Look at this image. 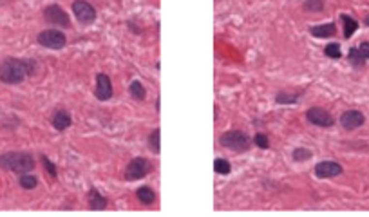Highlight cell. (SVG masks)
I'll use <instances>...</instances> for the list:
<instances>
[{"label": "cell", "mask_w": 369, "mask_h": 217, "mask_svg": "<svg viewBox=\"0 0 369 217\" xmlns=\"http://www.w3.org/2000/svg\"><path fill=\"white\" fill-rule=\"evenodd\" d=\"M147 145H149V150L152 154H159L161 152V129L156 127V129L151 130V134L147 138Z\"/></svg>", "instance_id": "19"}, {"label": "cell", "mask_w": 369, "mask_h": 217, "mask_svg": "<svg viewBox=\"0 0 369 217\" xmlns=\"http://www.w3.org/2000/svg\"><path fill=\"white\" fill-rule=\"evenodd\" d=\"M151 172H152L151 161L143 156H136V157H132L129 161V165H127V169L123 172V179L132 183V181H139V179L147 177Z\"/></svg>", "instance_id": "4"}, {"label": "cell", "mask_w": 369, "mask_h": 217, "mask_svg": "<svg viewBox=\"0 0 369 217\" xmlns=\"http://www.w3.org/2000/svg\"><path fill=\"white\" fill-rule=\"evenodd\" d=\"M219 145L223 149H228L232 150V152L241 154V152H248V150L252 149V138L246 134L245 130L232 129L219 136Z\"/></svg>", "instance_id": "3"}, {"label": "cell", "mask_w": 369, "mask_h": 217, "mask_svg": "<svg viewBox=\"0 0 369 217\" xmlns=\"http://www.w3.org/2000/svg\"><path fill=\"white\" fill-rule=\"evenodd\" d=\"M87 203H89L91 210L102 212V210H107V206H109V199L103 196L102 192L96 188V186H91L89 192H87Z\"/></svg>", "instance_id": "13"}, {"label": "cell", "mask_w": 369, "mask_h": 217, "mask_svg": "<svg viewBox=\"0 0 369 217\" xmlns=\"http://www.w3.org/2000/svg\"><path fill=\"white\" fill-rule=\"evenodd\" d=\"M304 89L302 91H279L277 94H275V103H279V105H295V103H299L302 100V96H304Z\"/></svg>", "instance_id": "14"}, {"label": "cell", "mask_w": 369, "mask_h": 217, "mask_svg": "<svg viewBox=\"0 0 369 217\" xmlns=\"http://www.w3.org/2000/svg\"><path fill=\"white\" fill-rule=\"evenodd\" d=\"M40 163L44 165V169H46V172H47V176L51 177V179H56V177H58V169H56V165L51 161L46 154H40Z\"/></svg>", "instance_id": "25"}, {"label": "cell", "mask_w": 369, "mask_h": 217, "mask_svg": "<svg viewBox=\"0 0 369 217\" xmlns=\"http://www.w3.org/2000/svg\"><path fill=\"white\" fill-rule=\"evenodd\" d=\"M71 9H73L75 18L80 22L82 26H91V24L96 22L98 13H96L94 6H92L91 2H87V0H73Z\"/></svg>", "instance_id": "7"}, {"label": "cell", "mask_w": 369, "mask_h": 217, "mask_svg": "<svg viewBox=\"0 0 369 217\" xmlns=\"http://www.w3.org/2000/svg\"><path fill=\"white\" fill-rule=\"evenodd\" d=\"M44 20L47 22L49 26L60 27V29H71V16L69 13L60 6V4H49L44 7Z\"/></svg>", "instance_id": "6"}, {"label": "cell", "mask_w": 369, "mask_h": 217, "mask_svg": "<svg viewBox=\"0 0 369 217\" xmlns=\"http://www.w3.org/2000/svg\"><path fill=\"white\" fill-rule=\"evenodd\" d=\"M313 174L315 177H319V179H333V177H338L344 174V167H342L338 161L324 159V161L315 165Z\"/></svg>", "instance_id": "9"}, {"label": "cell", "mask_w": 369, "mask_h": 217, "mask_svg": "<svg viewBox=\"0 0 369 217\" xmlns=\"http://www.w3.org/2000/svg\"><path fill=\"white\" fill-rule=\"evenodd\" d=\"M252 143H253V145H257V147H259V149H262V150L270 149V138H268L266 134H262V132H257V134L253 136Z\"/></svg>", "instance_id": "27"}, {"label": "cell", "mask_w": 369, "mask_h": 217, "mask_svg": "<svg viewBox=\"0 0 369 217\" xmlns=\"http://www.w3.org/2000/svg\"><path fill=\"white\" fill-rule=\"evenodd\" d=\"M18 185L20 188L24 190H34L38 186V177L31 174V172H26V174H18Z\"/></svg>", "instance_id": "21"}, {"label": "cell", "mask_w": 369, "mask_h": 217, "mask_svg": "<svg viewBox=\"0 0 369 217\" xmlns=\"http://www.w3.org/2000/svg\"><path fill=\"white\" fill-rule=\"evenodd\" d=\"M214 170H215V174H219V176H228V174L232 172V165H230V161L225 159V157H217V159L214 161Z\"/></svg>", "instance_id": "24"}, {"label": "cell", "mask_w": 369, "mask_h": 217, "mask_svg": "<svg viewBox=\"0 0 369 217\" xmlns=\"http://www.w3.org/2000/svg\"><path fill=\"white\" fill-rule=\"evenodd\" d=\"M136 199L145 206H151L156 201V192L149 185H141L139 188H136Z\"/></svg>", "instance_id": "16"}, {"label": "cell", "mask_w": 369, "mask_h": 217, "mask_svg": "<svg viewBox=\"0 0 369 217\" xmlns=\"http://www.w3.org/2000/svg\"><path fill=\"white\" fill-rule=\"evenodd\" d=\"M324 54L331 58V60H340L342 58V49H340V44H337V42H331L328 44L326 47H324Z\"/></svg>", "instance_id": "26"}, {"label": "cell", "mask_w": 369, "mask_h": 217, "mask_svg": "<svg viewBox=\"0 0 369 217\" xmlns=\"http://www.w3.org/2000/svg\"><path fill=\"white\" fill-rule=\"evenodd\" d=\"M324 7H326L324 0H304L302 2V9L306 13H321V11H324Z\"/></svg>", "instance_id": "23"}, {"label": "cell", "mask_w": 369, "mask_h": 217, "mask_svg": "<svg viewBox=\"0 0 369 217\" xmlns=\"http://www.w3.org/2000/svg\"><path fill=\"white\" fill-rule=\"evenodd\" d=\"M36 44L51 51H62L67 46V34L60 29H46L36 34Z\"/></svg>", "instance_id": "5"}, {"label": "cell", "mask_w": 369, "mask_h": 217, "mask_svg": "<svg viewBox=\"0 0 369 217\" xmlns=\"http://www.w3.org/2000/svg\"><path fill=\"white\" fill-rule=\"evenodd\" d=\"M129 94H130V98L136 100V102H145V98H147V89H145V85L139 80H132L129 83Z\"/></svg>", "instance_id": "18"}, {"label": "cell", "mask_w": 369, "mask_h": 217, "mask_svg": "<svg viewBox=\"0 0 369 217\" xmlns=\"http://www.w3.org/2000/svg\"><path fill=\"white\" fill-rule=\"evenodd\" d=\"M112 94H114V89H112V80L109 78V75L98 73L94 81V98L98 102H109Z\"/></svg>", "instance_id": "10"}, {"label": "cell", "mask_w": 369, "mask_h": 217, "mask_svg": "<svg viewBox=\"0 0 369 217\" xmlns=\"http://www.w3.org/2000/svg\"><path fill=\"white\" fill-rule=\"evenodd\" d=\"M34 157L26 150H9L0 154V169L13 174H26L34 170Z\"/></svg>", "instance_id": "2"}, {"label": "cell", "mask_w": 369, "mask_h": 217, "mask_svg": "<svg viewBox=\"0 0 369 217\" xmlns=\"http://www.w3.org/2000/svg\"><path fill=\"white\" fill-rule=\"evenodd\" d=\"M348 62H349V65L351 67H355V69H362L364 65H366V58L362 56V53L358 51V47H351L348 51Z\"/></svg>", "instance_id": "20"}, {"label": "cell", "mask_w": 369, "mask_h": 217, "mask_svg": "<svg viewBox=\"0 0 369 217\" xmlns=\"http://www.w3.org/2000/svg\"><path fill=\"white\" fill-rule=\"evenodd\" d=\"M364 24H366V26L369 27V13L366 15V16H364Z\"/></svg>", "instance_id": "30"}, {"label": "cell", "mask_w": 369, "mask_h": 217, "mask_svg": "<svg viewBox=\"0 0 369 217\" xmlns=\"http://www.w3.org/2000/svg\"><path fill=\"white\" fill-rule=\"evenodd\" d=\"M51 125H53V129L58 130V132H63V130H67L71 125H73V116L69 110H65L63 107H58L53 110V114H51Z\"/></svg>", "instance_id": "12"}, {"label": "cell", "mask_w": 369, "mask_h": 217, "mask_svg": "<svg viewBox=\"0 0 369 217\" xmlns=\"http://www.w3.org/2000/svg\"><path fill=\"white\" fill-rule=\"evenodd\" d=\"M311 157H313V152L306 149V147H297V149L292 150V159L295 163H304L308 159H311Z\"/></svg>", "instance_id": "22"}, {"label": "cell", "mask_w": 369, "mask_h": 217, "mask_svg": "<svg viewBox=\"0 0 369 217\" xmlns=\"http://www.w3.org/2000/svg\"><path fill=\"white\" fill-rule=\"evenodd\" d=\"M306 120L308 123H311L315 127H321V129H331L335 125L333 114L324 107H309L306 110Z\"/></svg>", "instance_id": "8"}, {"label": "cell", "mask_w": 369, "mask_h": 217, "mask_svg": "<svg viewBox=\"0 0 369 217\" xmlns=\"http://www.w3.org/2000/svg\"><path fill=\"white\" fill-rule=\"evenodd\" d=\"M358 51H360L364 58H366V60L369 62V42H368V40H364L362 44L358 46Z\"/></svg>", "instance_id": "28"}, {"label": "cell", "mask_w": 369, "mask_h": 217, "mask_svg": "<svg viewBox=\"0 0 369 217\" xmlns=\"http://www.w3.org/2000/svg\"><path fill=\"white\" fill-rule=\"evenodd\" d=\"M338 123H340V127L344 130H356L366 123V116H364L362 110L348 108V110H344V112L340 114Z\"/></svg>", "instance_id": "11"}, {"label": "cell", "mask_w": 369, "mask_h": 217, "mask_svg": "<svg viewBox=\"0 0 369 217\" xmlns=\"http://www.w3.org/2000/svg\"><path fill=\"white\" fill-rule=\"evenodd\" d=\"M340 20H342V24H344V38L349 40V38L356 33V29H358V20H355V18L348 13H342Z\"/></svg>", "instance_id": "17"}, {"label": "cell", "mask_w": 369, "mask_h": 217, "mask_svg": "<svg viewBox=\"0 0 369 217\" xmlns=\"http://www.w3.org/2000/svg\"><path fill=\"white\" fill-rule=\"evenodd\" d=\"M38 63L33 58H16L9 56L0 62V81L6 85H18L29 76L36 75Z\"/></svg>", "instance_id": "1"}, {"label": "cell", "mask_w": 369, "mask_h": 217, "mask_svg": "<svg viewBox=\"0 0 369 217\" xmlns=\"http://www.w3.org/2000/svg\"><path fill=\"white\" fill-rule=\"evenodd\" d=\"M309 34L313 38H331L337 34V24L335 22H326V24H319V26L309 27Z\"/></svg>", "instance_id": "15"}, {"label": "cell", "mask_w": 369, "mask_h": 217, "mask_svg": "<svg viewBox=\"0 0 369 217\" xmlns=\"http://www.w3.org/2000/svg\"><path fill=\"white\" fill-rule=\"evenodd\" d=\"M159 102H161V96H157L156 103H154V107H156V112H159Z\"/></svg>", "instance_id": "29"}]
</instances>
